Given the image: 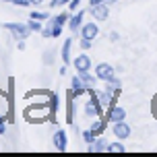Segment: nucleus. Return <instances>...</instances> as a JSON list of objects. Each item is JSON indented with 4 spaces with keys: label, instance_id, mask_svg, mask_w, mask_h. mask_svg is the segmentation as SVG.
Segmentation results:
<instances>
[{
    "label": "nucleus",
    "instance_id": "nucleus-2",
    "mask_svg": "<svg viewBox=\"0 0 157 157\" xmlns=\"http://www.w3.org/2000/svg\"><path fill=\"white\" fill-rule=\"evenodd\" d=\"M126 110L122 108V105H112V108H108V112H105V118H108V122L110 124H114V122H122V120H126Z\"/></svg>",
    "mask_w": 157,
    "mask_h": 157
},
{
    "label": "nucleus",
    "instance_id": "nucleus-13",
    "mask_svg": "<svg viewBox=\"0 0 157 157\" xmlns=\"http://www.w3.org/2000/svg\"><path fill=\"white\" fill-rule=\"evenodd\" d=\"M71 50H72V39L66 37V39H64V44H62V48H60V56H62V62H64V64H71V62H72Z\"/></svg>",
    "mask_w": 157,
    "mask_h": 157
},
{
    "label": "nucleus",
    "instance_id": "nucleus-27",
    "mask_svg": "<svg viewBox=\"0 0 157 157\" xmlns=\"http://www.w3.org/2000/svg\"><path fill=\"white\" fill-rule=\"evenodd\" d=\"M15 6H31V0H13Z\"/></svg>",
    "mask_w": 157,
    "mask_h": 157
},
{
    "label": "nucleus",
    "instance_id": "nucleus-10",
    "mask_svg": "<svg viewBox=\"0 0 157 157\" xmlns=\"http://www.w3.org/2000/svg\"><path fill=\"white\" fill-rule=\"evenodd\" d=\"M71 91L75 93V97H81L83 93H89V89H87V85L83 83L81 75H77V77L71 78Z\"/></svg>",
    "mask_w": 157,
    "mask_h": 157
},
{
    "label": "nucleus",
    "instance_id": "nucleus-24",
    "mask_svg": "<svg viewBox=\"0 0 157 157\" xmlns=\"http://www.w3.org/2000/svg\"><path fill=\"white\" fill-rule=\"evenodd\" d=\"M6 122H8V116H0V134L6 132Z\"/></svg>",
    "mask_w": 157,
    "mask_h": 157
},
{
    "label": "nucleus",
    "instance_id": "nucleus-33",
    "mask_svg": "<svg viewBox=\"0 0 157 157\" xmlns=\"http://www.w3.org/2000/svg\"><path fill=\"white\" fill-rule=\"evenodd\" d=\"M105 2H108V4H116L118 0H105Z\"/></svg>",
    "mask_w": 157,
    "mask_h": 157
},
{
    "label": "nucleus",
    "instance_id": "nucleus-20",
    "mask_svg": "<svg viewBox=\"0 0 157 157\" xmlns=\"http://www.w3.org/2000/svg\"><path fill=\"white\" fill-rule=\"evenodd\" d=\"M29 19H35V21H48V19H50V15H48V13H44V10H31Z\"/></svg>",
    "mask_w": 157,
    "mask_h": 157
},
{
    "label": "nucleus",
    "instance_id": "nucleus-1",
    "mask_svg": "<svg viewBox=\"0 0 157 157\" xmlns=\"http://www.w3.org/2000/svg\"><path fill=\"white\" fill-rule=\"evenodd\" d=\"M2 27H4L6 31L13 33V37L19 39V41H21V39L25 41V39H27V37L33 33L31 29H29V25H27V23H4Z\"/></svg>",
    "mask_w": 157,
    "mask_h": 157
},
{
    "label": "nucleus",
    "instance_id": "nucleus-28",
    "mask_svg": "<svg viewBox=\"0 0 157 157\" xmlns=\"http://www.w3.org/2000/svg\"><path fill=\"white\" fill-rule=\"evenodd\" d=\"M151 114L157 118V95L153 97V101H151Z\"/></svg>",
    "mask_w": 157,
    "mask_h": 157
},
{
    "label": "nucleus",
    "instance_id": "nucleus-26",
    "mask_svg": "<svg viewBox=\"0 0 157 157\" xmlns=\"http://www.w3.org/2000/svg\"><path fill=\"white\" fill-rule=\"evenodd\" d=\"M78 46H81V50H89V48H91V39L81 37V44H78Z\"/></svg>",
    "mask_w": 157,
    "mask_h": 157
},
{
    "label": "nucleus",
    "instance_id": "nucleus-22",
    "mask_svg": "<svg viewBox=\"0 0 157 157\" xmlns=\"http://www.w3.org/2000/svg\"><path fill=\"white\" fill-rule=\"evenodd\" d=\"M29 29H31V31H41V29H44V27H41V21H35V19H29Z\"/></svg>",
    "mask_w": 157,
    "mask_h": 157
},
{
    "label": "nucleus",
    "instance_id": "nucleus-8",
    "mask_svg": "<svg viewBox=\"0 0 157 157\" xmlns=\"http://www.w3.org/2000/svg\"><path fill=\"white\" fill-rule=\"evenodd\" d=\"M114 75V66L108 62H99L95 66V77L99 78V81H108V78Z\"/></svg>",
    "mask_w": 157,
    "mask_h": 157
},
{
    "label": "nucleus",
    "instance_id": "nucleus-32",
    "mask_svg": "<svg viewBox=\"0 0 157 157\" xmlns=\"http://www.w3.org/2000/svg\"><path fill=\"white\" fill-rule=\"evenodd\" d=\"M118 37H120V35H118V33H116V31H112V33H110V39H112V41H116V39H118Z\"/></svg>",
    "mask_w": 157,
    "mask_h": 157
},
{
    "label": "nucleus",
    "instance_id": "nucleus-14",
    "mask_svg": "<svg viewBox=\"0 0 157 157\" xmlns=\"http://www.w3.org/2000/svg\"><path fill=\"white\" fill-rule=\"evenodd\" d=\"M10 114V97H8L4 91H0V116H8ZM13 118L8 116V122H10Z\"/></svg>",
    "mask_w": 157,
    "mask_h": 157
},
{
    "label": "nucleus",
    "instance_id": "nucleus-7",
    "mask_svg": "<svg viewBox=\"0 0 157 157\" xmlns=\"http://www.w3.org/2000/svg\"><path fill=\"white\" fill-rule=\"evenodd\" d=\"M112 132H114V136H116V139L124 141V139H128V136H130V126L126 124L124 120H122V122H114V124H112Z\"/></svg>",
    "mask_w": 157,
    "mask_h": 157
},
{
    "label": "nucleus",
    "instance_id": "nucleus-9",
    "mask_svg": "<svg viewBox=\"0 0 157 157\" xmlns=\"http://www.w3.org/2000/svg\"><path fill=\"white\" fill-rule=\"evenodd\" d=\"M52 143L58 151H66L68 149V136H66V130H56L54 136H52Z\"/></svg>",
    "mask_w": 157,
    "mask_h": 157
},
{
    "label": "nucleus",
    "instance_id": "nucleus-18",
    "mask_svg": "<svg viewBox=\"0 0 157 157\" xmlns=\"http://www.w3.org/2000/svg\"><path fill=\"white\" fill-rule=\"evenodd\" d=\"M52 19H54V23H58V25H68V21H71V13L62 10L60 15H54Z\"/></svg>",
    "mask_w": 157,
    "mask_h": 157
},
{
    "label": "nucleus",
    "instance_id": "nucleus-17",
    "mask_svg": "<svg viewBox=\"0 0 157 157\" xmlns=\"http://www.w3.org/2000/svg\"><path fill=\"white\" fill-rule=\"evenodd\" d=\"M77 75H78V72H77ZM81 78H83V83L87 85V89H89V91H91V89H95V83L99 81L95 75H89V72H81Z\"/></svg>",
    "mask_w": 157,
    "mask_h": 157
},
{
    "label": "nucleus",
    "instance_id": "nucleus-11",
    "mask_svg": "<svg viewBox=\"0 0 157 157\" xmlns=\"http://www.w3.org/2000/svg\"><path fill=\"white\" fill-rule=\"evenodd\" d=\"M75 93L68 91V97H66V124H72L75 122Z\"/></svg>",
    "mask_w": 157,
    "mask_h": 157
},
{
    "label": "nucleus",
    "instance_id": "nucleus-3",
    "mask_svg": "<svg viewBox=\"0 0 157 157\" xmlns=\"http://www.w3.org/2000/svg\"><path fill=\"white\" fill-rule=\"evenodd\" d=\"M83 23H85V10H83V8H78V10H75V13L71 15L68 29H71L72 33H78V31H81V27H83Z\"/></svg>",
    "mask_w": 157,
    "mask_h": 157
},
{
    "label": "nucleus",
    "instance_id": "nucleus-15",
    "mask_svg": "<svg viewBox=\"0 0 157 157\" xmlns=\"http://www.w3.org/2000/svg\"><path fill=\"white\" fill-rule=\"evenodd\" d=\"M58 105H60L58 93H50V99H48V108H50V122H54L56 112H58Z\"/></svg>",
    "mask_w": 157,
    "mask_h": 157
},
{
    "label": "nucleus",
    "instance_id": "nucleus-34",
    "mask_svg": "<svg viewBox=\"0 0 157 157\" xmlns=\"http://www.w3.org/2000/svg\"><path fill=\"white\" fill-rule=\"evenodd\" d=\"M2 2H13V0H2Z\"/></svg>",
    "mask_w": 157,
    "mask_h": 157
},
{
    "label": "nucleus",
    "instance_id": "nucleus-19",
    "mask_svg": "<svg viewBox=\"0 0 157 157\" xmlns=\"http://www.w3.org/2000/svg\"><path fill=\"white\" fill-rule=\"evenodd\" d=\"M108 151H110V153H126V147L120 141H116V143H110V145H108Z\"/></svg>",
    "mask_w": 157,
    "mask_h": 157
},
{
    "label": "nucleus",
    "instance_id": "nucleus-23",
    "mask_svg": "<svg viewBox=\"0 0 157 157\" xmlns=\"http://www.w3.org/2000/svg\"><path fill=\"white\" fill-rule=\"evenodd\" d=\"M71 0H50V8H56V6H68Z\"/></svg>",
    "mask_w": 157,
    "mask_h": 157
},
{
    "label": "nucleus",
    "instance_id": "nucleus-6",
    "mask_svg": "<svg viewBox=\"0 0 157 157\" xmlns=\"http://www.w3.org/2000/svg\"><path fill=\"white\" fill-rule=\"evenodd\" d=\"M81 37L85 39H91L93 41L97 35H99V27H97V21H93V23H83V27H81Z\"/></svg>",
    "mask_w": 157,
    "mask_h": 157
},
{
    "label": "nucleus",
    "instance_id": "nucleus-25",
    "mask_svg": "<svg viewBox=\"0 0 157 157\" xmlns=\"http://www.w3.org/2000/svg\"><path fill=\"white\" fill-rule=\"evenodd\" d=\"M78 8H81V0H71V2H68V10L75 13V10H78Z\"/></svg>",
    "mask_w": 157,
    "mask_h": 157
},
{
    "label": "nucleus",
    "instance_id": "nucleus-29",
    "mask_svg": "<svg viewBox=\"0 0 157 157\" xmlns=\"http://www.w3.org/2000/svg\"><path fill=\"white\" fill-rule=\"evenodd\" d=\"M44 60H46V62L50 64L52 60H54V54H52V52H50V54H46V56H44Z\"/></svg>",
    "mask_w": 157,
    "mask_h": 157
},
{
    "label": "nucleus",
    "instance_id": "nucleus-21",
    "mask_svg": "<svg viewBox=\"0 0 157 157\" xmlns=\"http://www.w3.org/2000/svg\"><path fill=\"white\" fill-rule=\"evenodd\" d=\"M81 136H83V141H85L87 145H91V143H93L95 139H97V136H95V134L91 132V130H83V132H81Z\"/></svg>",
    "mask_w": 157,
    "mask_h": 157
},
{
    "label": "nucleus",
    "instance_id": "nucleus-12",
    "mask_svg": "<svg viewBox=\"0 0 157 157\" xmlns=\"http://www.w3.org/2000/svg\"><path fill=\"white\" fill-rule=\"evenodd\" d=\"M108 145H110V143L105 141V139L97 136V139L89 145V149H87V151H89V153H103V151H108Z\"/></svg>",
    "mask_w": 157,
    "mask_h": 157
},
{
    "label": "nucleus",
    "instance_id": "nucleus-30",
    "mask_svg": "<svg viewBox=\"0 0 157 157\" xmlns=\"http://www.w3.org/2000/svg\"><path fill=\"white\" fill-rule=\"evenodd\" d=\"M46 0H31V6H39V4H44Z\"/></svg>",
    "mask_w": 157,
    "mask_h": 157
},
{
    "label": "nucleus",
    "instance_id": "nucleus-4",
    "mask_svg": "<svg viewBox=\"0 0 157 157\" xmlns=\"http://www.w3.org/2000/svg\"><path fill=\"white\" fill-rule=\"evenodd\" d=\"M91 17H93L97 23H99V21H105V19L110 17V4H108V2H101V4L91 6Z\"/></svg>",
    "mask_w": 157,
    "mask_h": 157
},
{
    "label": "nucleus",
    "instance_id": "nucleus-5",
    "mask_svg": "<svg viewBox=\"0 0 157 157\" xmlns=\"http://www.w3.org/2000/svg\"><path fill=\"white\" fill-rule=\"evenodd\" d=\"M72 66H75V71L81 75V72H89L91 71V58L87 54H78L75 60H72Z\"/></svg>",
    "mask_w": 157,
    "mask_h": 157
},
{
    "label": "nucleus",
    "instance_id": "nucleus-31",
    "mask_svg": "<svg viewBox=\"0 0 157 157\" xmlns=\"http://www.w3.org/2000/svg\"><path fill=\"white\" fill-rule=\"evenodd\" d=\"M101 2H105V0H89V4H91V6H95V4H101Z\"/></svg>",
    "mask_w": 157,
    "mask_h": 157
},
{
    "label": "nucleus",
    "instance_id": "nucleus-16",
    "mask_svg": "<svg viewBox=\"0 0 157 157\" xmlns=\"http://www.w3.org/2000/svg\"><path fill=\"white\" fill-rule=\"evenodd\" d=\"M105 83H108V85H105V91H110V93H114V95H116L118 91H120V87H122V83H120V81H118L114 75H112V77L105 81Z\"/></svg>",
    "mask_w": 157,
    "mask_h": 157
}]
</instances>
